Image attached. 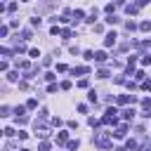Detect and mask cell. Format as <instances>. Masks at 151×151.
<instances>
[{"instance_id": "obj_17", "label": "cell", "mask_w": 151, "mask_h": 151, "mask_svg": "<svg viewBox=\"0 0 151 151\" xmlns=\"http://www.w3.org/2000/svg\"><path fill=\"white\" fill-rule=\"evenodd\" d=\"M97 78H109V71H106V68H99V71H97Z\"/></svg>"}, {"instance_id": "obj_38", "label": "cell", "mask_w": 151, "mask_h": 151, "mask_svg": "<svg viewBox=\"0 0 151 151\" xmlns=\"http://www.w3.org/2000/svg\"><path fill=\"white\" fill-rule=\"evenodd\" d=\"M139 47H151V38H149V40H146L144 45H139Z\"/></svg>"}, {"instance_id": "obj_30", "label": "cell", "mask_w": 151, "mask_h": 151, "mask_svg": "<svg viewBox=\"0 0 151 151\" xmlns=\"http://www.w3.org/2000/svg\"><path fill=\"white\" fill-rule=\"evenodd\" d=\"M38 151H50V144H47V142H42V144L38 146Z\"/></svg>"}, {"instance_id": "obj_23", "label": "cell", "mask_w": 151, "mask_h": 151, "mask_svg": "<svg viewBox=\"0 0 151 151\" xmlns=\"http://www.w3.org/2000/svg\"><path fill=\"white\" fill-rule=\"evenodd\" d=\"M73 17H76V19H83V17H85V12H83V9H76V12H73Z\"/></svg>"}, {"instance_id": "obj_14", "label": "cell", "mask_w": 151, "mask_h": 151, "mask_svg": "<svg viewBox=\"0 0 151 151\" xmlns=\"http://www.w3.org/2000/svg\"><path fill=\"white\" fill-rule=\"evenodd\" d=\"M139 31H144V33L151 31V21H142V24H139Z\"/></svg>"}, {"instance_id": "obj_24", "label": "cell", "mask_w": 151, "mask_h": 151, "mask_svg": "<svg viewBox=\"0 0 151 151\" xmlns=\"http://www.w3.org/2000/svg\"><path fill=\"white\" fill-rule=\"evenodd\" d=\"M50 33H52V35H59V33H61V28H59V26H52V28H50Z\"/></svg>"}, {"instance_id": "obj_26", "label": "cell", "mask_w": 151, "mask_h": 151, "mask_svg": "<svg viewBox=\"0 0 151 151\" xmlns=\"http://www.w3.org/2000/svg\"><path fill=\"white\" fill-rule=\"evenodd\" d=\"M85 59H87V61H92V59H94V52H90V50H85Z\"/></svg>"}, {"instance_id": "obj_32", "label": "cell", "mask_w": 151, "mask_h": 151, "mask_svg": "<svg viewBox=\"0 0 151 151\" xmlns=\"http://www.w3.org/2000/svg\"><path fill=\"white\" fill-rule=\"evenodd\" d=\"M28 54H31L33 59H38V57H40V52H38V50H28Z\"/></svg>"}, {"instance_id": "obj_21", "label": "cell", "mask_w": 151, "mask_h": 151, "mask_svg": "<svg viewBox=\"0 0 151 151\" xmlns=\"http://www.w3.org/2000/svg\"><path fill=\"white\" fill-rule=\"evenodd\" d=\"M94 19H97V9H94V12H92V14H90L85 21H87V24H94Z\"/></svg>"}, {"instance_id": "obj_16", "label": "cell", "mask_w": 151, "mask_h": 151, "mask_svg": "<svg viewBox=\"0 0 151 151\" xmlns=\"http://www.w3.org/2000/svg\"><path fill=\"white\" fill-rule=\"evenodd\" d=\"M137 12H139L137 5H127V14H137Z\"/></svg>"}, {"instance_id": "obj_2", "label": "cell", "mask_w": 151, "mask_h": 151, "mask_svg": "<svg viewBox=\"0 0 151 151\" xmlns=\"http://www.w3.org/2000/svg\"><path fill=\"white\" fill-rule=\"evenodd\" d=\"M116 113H118L116 109H106V113H104L101 123H104V125H116V123H118V116H116Z\"/></svg>"}, {"instance_id": "obj_20", "label": "cell", "mask_w": 151, "mask_h": 151, "mask_svg": "<svg viewBox=\"0 0 151 151\" xmlns=\"http://www.w3.org/2000/svg\"><path fill=\"white\" fill-rule=\"evenodd\" d=\"M24 111H26V106H17V109H14V116H17V118L24 116Z\"/></svg>"}, {"instance_id": "obj_31", "label": "cell", "mask_w": 151, "mask_h": 151, "mask_svg": "<svg viewBox=\"0 0 151 151\" xmlns=\"http://www.w3.org/2000/svg\"><path fill=\"white\" fill-rule=\"evenodd\" d=\"M113 9H116V5H111V2H109V5H106V14H113Z\"/></svg>"}, {"instance_id": "obj_10", "label": "cell", "mask_w": 151, "mask_h": 151, "mask_svg": "<svg viewBox=\"0 0 151 151\" xmlns=\"http://www.w3.org/2000/svg\"><path fill=\"white\" fill-rule=\"evenodd\" d=\"M35 134H38L40 139H45V137H50V132H47V127H35Z\"/></svg>"}, {"instance_id": "obj_18", "label": "cell", "mask_w": 151, "mask_h": 151, "mask_svg": "<svg viewBox=\"0 0 151 151\" xmlns=\"http://www.w3.org/2000/svg\"><path fill=\"white\" fill-rule=\"evenodd\" d=\"M7 78H9V80H12V83H17V80H19V71H12V73H9V76H7Z\"/></svg>"}, {"instance_id": "obj_4", "label": "cell", "mask_w": 151, "mask_h": 151, "mask_svg": "<svg viewBox=\"0 0 151 151\" xmlns=\"http://www.w3.org/2000/svg\"><path fill=\"white\" fill-rule=\"evenodd\" d=\"M116 101L125 106V104H134V97H130V94H120V97H116Z\"/></svg>"}, {"instance_id": "obj_15", "label": "cell", "mask_w": 151, "mask_h": 151, "mask_svg": "<svg viewBox=\"0 0 151 151\" xmlns=\"http://www.w3.org/2000/svg\"><path fill=\"white\" fill-rule=\"evenodd\" d=\"M0 54H2V57H12V54H14V52H12V50H9V47H0Z\"/></svg>"}, {"instance_id": "obj_13", "label": "cell", "mask_w": 151, "mask_h": 151, "mask_svg": "<svg viewBox=\"0 0 151 151\" xmlns=\"http://www.w3.org/2000/svg\"><path fill=\"white\" fill-rule=\"evenodd\" d=\"M106 24H111V26L118 24V17H116V14H106Z\"/></svg>"}, {"instance_id": "obj_35", "label": "cell", "mask_w": 151, "mask_h": 151, "mask_svg": "<svg viewBox=\"0 0 151 151\" xmlns=\"http://www.w3.org/2000/svg\"><path fill=\"white\" fill-rule=\"evenodd\" d=\"M142 64H144V66H149V64H151V54H146V57L142 59Z\"/></svg>"}, {"instance_id": "obj_28", "label": "cell", "mask_w": 151, "mask_h": 151, "mask_svg": "<svg viewBox=\"0 0 151 151\" xmlns=\"http://www.w3.org/2000/svg\"><path fill=\"white\" fill-rule=\"evenodd\" d=\"M57 90H59V85H54V83H50V85H47V92H57Z\"/></svg>"}, {"instance_id": "obj_39", "label": "cell", "mask_w": 151, "mask_h": 151, "mask_svg": "<svg viewBox=\"0 0 151 151\" xmlns=\"http://www.w3.org/2000/svg\"><path fill=\"white\" fill-rule=\"evenodd\" d=\"M113 2H116V5H123V2H125V0H113Z\"/></svg>"}, {"instance_id": "obj_19", "label": "cell", "mask_w": 151, "mask_h": 151, "mask_svg": "<svg viewBox=\"0 0 151 151\" xmlns=\"http://www.w3.org/2000/svg\"><path fill=\"white\" fill-rule=\"evenodd\" d=\"M35 106H38V99H28L26 101V109H35Z\"/></svg>"}, {"instance_id": "obj_1", "label": "cell", "mask_w": 151, "mask_h": 151, "mask_svg": "<svg viewBox=\"0 0 151 151\" xmlns=\"http://www.w3.org/2000/svg\"><path fill=\"white\" fill-rule=\"evenodd\" d=\"M111 137H113V132H106V130H104V132H94V144H97L99 149L109 151V149H111V144H113V142H111Z\"/></svg>"}, {"instance_id": "obj_34", "label": "cell", "mask_w": 151, "mask_h": 151, "mask_svg": "<svg viewBox=\"0 0 151 151\" xmlns=\"http://www.w3.org/2000/svg\"><path fill=\"white\" fill-rule=\"evenodd\" d=\"M59 87H61V90H71V83H68V80H64V83H61Z\"/></svg>"}, {"instance_id": "obj_3", "label": "cell", "mask_w": 151, "mask_h": 151, "mask_svg": "<svg viewBox=\"0 0 151 151\" xmlns=\"http://www.w3.org/2000/svg\"><path fill=\"white\" fill-rule=\"evenodd\" d=\"M116 38H118V35H116V31H111V33H106V38H104V45H106V47H111V45H116Z\"/></svg>"}, {"instance_id": "obj_7", "label": "cell", "mask_w": 151, "mask_h": 151, "mask_svg": "<svg viewBox=\"0 0 151 151\" xmlns=\"http://www.w3.org/2000/svg\"><path fill=\"white\" fill-rule=\"evenodd\" d=\"M87 71H90L87 66H76V68H71V73H73V76H76V73H78V76H85Z\"/></svg>"}, {"instance_id": "obj_5", "label": "cell", "mask_w": 151, "mask_h": 151, "mask_svg": "<svg viewBox=\"0 0 151 151\" xmlns=\"http://www.w3.org/2000/svg\"><path fill=\"white\" fill-rule=\"evenodd\" d=\"M120 113H123V118H125V120H132V118H134V109H130V106H127V109H123Z\"/></svg>"}, {"instance_id": "obj_8", "label": "cell", "mask_w": 151, "mask_h": 151, "mask_svg": "<svg viewBox=\"0 0 151 151\" xmlns=\"http://www.w3.org/2000/svg\"><path fill=\"white\" fill-rule=\"evenodd\" d=\"M57 142H59V144H66V142H68V132H66V130H61V132L57 134Z\"/></svg>"}, {"instance_id": "obj_9", "label": "cell", "mask_w": 151, "mask_h": 151, "mask_svg": "<svg viewBox=\"0 0 151 151\" xmlns=\"http://www.w3.org/2000/svg\"><path fill=\"white\" fill-rule=\"evenodd\" d=\"M94 61H99V64H101V61H106V52H104V50L94 52Z\"/></svg>"}, {"instance_id": "obj_22", "label": "cell", "mask_w": 151, "mask_h": 151, "mask_svg": "<svg viewBox=\"0 0 151 151\" xmlns=\"http://www.w3.org/2000/svg\"><path fill=\"white\" fill-rule=\"evenodd\" d=\"M9 113V106H0V118H5Z\"/></svg>"}, {"instance_id": "obj_11", "label": "cell", "mask_w": 151, "mask_h": 151, "mask_svg": "<svg viewBox=\"0 0 151 151\" xmlns=\"http://www.w3.org/2000/svg\"><path fill=\"white\" fill-rule=\"evenodd\" d=\"M78 144H80L78 139H71V142H66V149H68V151H76V149H78Z\"/></svg>"}, {"instance_id": "obj_36", "label": "cell", "mask_w": 151, "mask_h": 151, "mask_svg": "<svg viewBox=\"0 0 151 151\" xmlns=\"http://www.w3.org/2000/svg\"><path fill=\"white\" fill-rule=\"evenodd\" d=\"M2 35H7V26H0V38Z\"/></svg>"}, {"instance_id": "obj_6", "label": "cell", "mask_w": 151, "mask_h": 151, "mask_svg": "<svg viewBox=\"0 0 151 151\" xmlns=\"http://www.w3.org/2000/svg\"><path fill=\"white\" fill-rule=\"evenodd\" d=\"M125 132H127V125H120V127H116V132H113V137H118V139H123V137H125Z\"/></svg>"}, {"instance_id": "obj_12", "label": "cell", "mask_w": 151, "mask_h": 151, "mask_svg": "<svg viewBox=\"0 0 151 151\" xmlns=\"http://www.w3.org/2000/svg\"><path fill=\"white\" fill-rule=\"evenodd\" d=\"M137 149H139V144L134 139H127V151H137Z\"/></svg>"}, {"instance_id": "obj_33", "label": "cell", "mask_w": 151, "mask_h": 151, "mask_svg": "<svg viewBox=\"0 0 151 151\" xmlns=\"http://www.w3.org/2000/svg\"><path fill=\"white\" fill-rule=\"evenodd\" d=\"M144 76H146L144 71H137V73H134V78H137V80H144Z\"/></svg>"}, {"instance_id": "obj_37", "label": "cell", "mask_w": 151, "mask_h": 151, "mask_svg": "<svg viewBox=\"0 0 151 151\" xmlns=\"http://www.w3.org/2000/svg\"><path fill=\"white\" fill-rule=\"evenodd\" d=\"M146 2H149V0H137V7H144Z\"/></svg>"}, {"instance_id": "obj_27", "label": "cell", "mask_w": 151, "mask_h": 151, "mask_svg": "<svg viewBox=\"0 0 151 151\" xmlns=\"http://www.w3.org/2000/svg\"><path fill=\"white\" fill-rule=\"evenodd\" d=\"M57 71H59V73H64V71H68V66H66V64H57Z\"/></svg>"}, {"instance_id": "obj_29", "label": "cell", "mask_w": 151, "mask_h": 151, "mask_svg": "<svg viewBox=\"0 0 151 151\" xmlns=\"http://www.w3.org/2000/svg\"><path fill=\"white\" fill-rule=\"evenodd\" d=\"M2 132H5V134H7V137H12V134H17V132H14V127H5V130H2Z\"/></svg>"}, {"instance_id": "obj_40", "label": "cell", "mask_w": 151, "mask_h": 151, "mask_svg": "<svg viewBox=\"0 0 151 151\" xmlns=\"http://www.w3.org/2000/svg\"><path fill=\"white\" fill-rule=\"evenodd\" d=\"M21 151H31V149H21Z\"/></svg>"}, {"instance_id": "obj_25", "label": "cell", "mask_w": 151, "mask_h": 151, "mask_svg": "<svg viewBox=\"0 0 151 151\" xmlns=\"http://www.w3.org/2000/svg\"><path fill=\"white\" fill-rule=\"evenodd\" d=\"M61 35H64V38H71V35H73V31H71V28H64V31H61Z\"/></svg>"}]
</instances>
